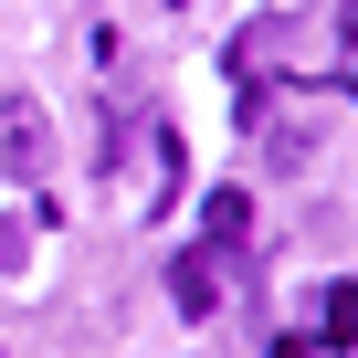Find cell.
<instances>
[{"label": "cell", "instance_id": "obj_1", "mask_svg": "<svg viewBox=\"0 0 358 358\" xmlns=\"http://www.w3.org/2000/svg\"><path fill=\"white\" fill-rule=\"evenodd\" d=\"M43 137H53V127H43V106H32V95H11V106H0V179H32V169H43Z\"/></svg>", "mask_w": 358, "mask_h": 358}, {"label": "cell", "instance_id": "obj_2", "mask_svg": "<svg viewBox=\"0 0 358 358\" xmlns=\"http://www.w3.org/2000/svg\"><path fill=\"white\" fill-rule=\"evenodd\" d=\"M169 295L190 306V316H211V306H222V243H211V253H179V264H169Z\"/></svg>", "mask_w": 358, "mask_h": 358}, {"label": "cell", "instance_id": "obj_3", "mask_svg": "<svg viewBox=\"0 0 358 358\" xmlns=\"http://www.w3.org/2000/svg\"><path fill=\"white\" fill-rule=\"evenodd\" d=\"M316 348H358V285H327L316 295Z\"/></svg>", "mask_w": 358, "mask_h": 358}, {"label": "cell", "instance_id": "obj_4", "mask_svg": "<svg viewBox=\"0 0 358 358\" xmlns=\"http://www.w3.org/2000/svg\"><path fill=\"white\" fill-rule=\"evenodd\" d=\"M201 222H211L201 243H222V253H232V243H243V222H253V201H243V190H211V201H201Z\"/></svg>", "mask_w": 358, "mask_h": 358}, {"label": "cell", "instance_id": "obj_5", "mask_svg": "<svg viewBox=\"0 0 358 358\" xmlns=\"http://www.w3.org/2000/svg\"><path fill=\"white\" fill-rule=\"evenodd\" d=\"M348 74H358V0H348Z\"/></svg>", "mask_w": 358, "mask_h": 358}, {"label": "cell", "instance_id": "obj_6", "mask_svg": "<svg viewBox=\"0 0 358 358\" xmlns=\"http://www.w3.org/2000/svg\"><path fill=\"white\" fill-rule=\"evenodd\" d=\"M274 358H306V348H274Z\"/></svg>", "mask_w": 358, "mask_h": 358}]
</instances>
